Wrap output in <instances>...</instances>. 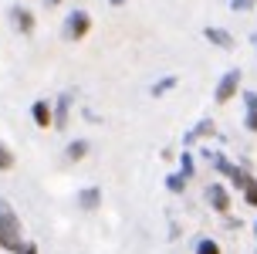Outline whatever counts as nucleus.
I'll return each instance as SVG.
<instances>
[{
  "mask_svg": "<svg viewBox=\"0 0 257 254\" xmlns=\"http://www.w3.org/2000/svg\"><path fill=\"white\" fill-rule=\"evenodd\" d=\"M24 227H21V217L7 200H0V251L7 254H21L24 247Z\"/></svg>",
  "mask_w": 257,
  "mask_h": 254,
  "instance_id": "nucleus-1",
  "label": "nucleus"
},
{
  "mask_svg": "<svg viewBox=\"0 0 257 254\" xmlns=\"http://www.w3.org/2000/svg\"><path fill=\"white\" fill-rule=\"evenodd\" d=\"M240 81H244V71L240 68H227L223 75H220L217 89H213V102L217 105H230L237 99V92H240Z\"/></svg>",
  "mask_w": 257,
  "mask_h": 254,
  "instance_id": "nucleus-2",
  "label": "nucleus"
},
{
  "mask_svg": "<svg viewBox=\"0 0 257 254\" xmlns=\"http://www.w3.org/2000/svg\"><path fill=\"white\" fill-rule=\"evenodd\" d=\"M91 31V14L88 11H71L61 24V38L64 41H85Z\"/></svg>",
  "mask_w": 257,
  "mask_h": 254,
  "instance_id": "nucleus-3",
  "label": "nucleus"
},
{
  "mask_svg": "<svg viewBox=\"0 0 257 254\" xmlns=\"http://www.w3.org/2000/svg\"><path fill=\"white\" fill-rule=\"evenodd\" d=\"M203 197H206V203H210V210H217L220 217L230 214L233 197H230V190H227V183H220V180H210V183H206V190H203Z\"/></svg>",
  "mask_w": 257,
  "mask_h": 254,
  "instance_id": "nucleus-4",
  "label": "nucleus"
},
{
  "mask_svg": "<svg viewBox=\"0 0 257 254\" xmlns=\"http://www.w3.org/2000/svg\"><path fill=\"white\" fill-rule=\"evenodd\" d=\"M7 21H11V27L17 31V34H34V27H38V21H34V14L27 11V7H21V4H14L11 11H7Z\"/></svg>",
  "mask_w": 257,
  "mask_h": 254,
  "instance_id": "nucleus-5",
  "label": "nucleus"
},
{
  "mask_svg": "<svg viewBox=\"0 0 257 254\" xmlns=\"http://www.w3.org/2000/svg\"><path fill=\"white\" fill-rule=\"evenodd\" d=\"M200 156H203L206 163H210V170H213L217 177H223V180L230 177V173H233V166H237V163H233V159H230V156H227L223 149H210V146H206V149H200Z\"/></svg>",
  "mask_w": 257,
  "mask_h": 254,
  "instance_id": "nucleus-6",
  "label": "nucleus"
},
{
  "mask_svg": "<svg viewBox=\"0 0 257 254\" xmlns=\"http://www.w3.org/2000/svg\"><path fill=\"white\" fill-rule=\"evenodd\" d=\"M31 119L38 129H54V102L51 99H34L31 102Z\"/></svg>",
  "mask_w": 257,
  "mask_h": 254,
  "instance_id": "nucleus-7",
  "label": "nucleus"
},
{
  "mask_svg": "<svg viewBox=\"0 0 257 254\" xmlns=\"http://www.w3.org/2000/svg\"><path fill=\"white\" fill-rule=\"evenodd\" d=\"M71 105H75V95L71 92H61L54 99V132H64L68 122H71Z\"/></svg>",
  "mask_w": 257,
  "mask_h": 254,
  "instance_id": "nucleus-8",
  "label": "nucleus"
},
{
  "mask_svg": "<svg viewBox=\"0 0 257 254\" xmlns=\"http://www.w3.org/2000/svg\"><path fill=\"white\" fill-rule=\"evenodd\" d=\"M75 203H78V210L95 214V210L102 207V187H81V190L75 193Z\"/></svg>",
  "mask_w": 257,
  "mask_h": 254,
  "instance_id": "nucleus-9",
  "label": "nucleus"
},
{
  "mask_svg": "<svg viewBox=\"0 0 257 254\" xmlns=\"http://www.w3.org/2000/svg\"><path fill=\"white\" fill-rule=\"evenodd\" d=\"M213 132H217V122H213V119H200V122H196V126H193L190 132L183 136V146L190 149V146H196L200 139H210Z\"/></svg>",
  "mask_w": 257,
  "mask_h": 254,
  "instance_id": "nucleus-10",
  "label": "nucleus"
},
{
  "mask_svg": "<svg viewBox=\"0 0 257 254\" xmlns=\"http://www.w3.org/2000/svg\"><path fill=\"white\" fill-rule=\"evenodd\" d=\"M203 38L213 44V48L220 51H233L237 48V41H233V34L227 31V27H203Z\"/></svg>",
  "mask_w": 257,
  "mask_h": 254,
  "instance_id": "nucleus-11",
  "label": "nucleus"
},
{
  "mask_svg": "<svg viewBox=\"0 0 257 254\" xmlns=\"http://www.w3.org/2000/svg\"><path fill=\"white\" fill-rule=\"evenodd\" d=\"M244 129L257 136V92H244Z\"/></svg>",
  "mask_w": 257,
  "mask_h": 254,
  "instance_id": "nucleus-12",
  "label": "nucleus"
},
{
  "mask_svg": "<svg viewBox=\"0 0 257 254\" xmlns=\"http://www.w3.org/2000/svg\"><path fill=\"white\" fill-rule=\"evenodd\" d=\"M88 152H91V142L78 136V139H71L68 146H64V159H68V163H81Z\"/></svg>",
  "mask_w": 257,
  "mask_h": 254,
  "instance_id": "nucleus-13",
  "label": "nucleus"
},
{
  "mask_svg": "<svg viewBox=\"0 0 257 254\" xmlns=\"http://www.w3.org/2000/svg\"><path fill=\"white\" fill-rule=\"evenodd\" d=\"M176 85H180V75H163L149 85V95H153V99H166L169 92H176Z\"/></svg>",
  "mask_w": 257,
  "mask_h": 254,
  "instance_id": "nucleus-14",
  "label": "nucleus"
},
{
  "mask_svg": "<svg viewBox=\"0 0 257 254\" xmlns=\"http://www.w3.org/2000/svg\"><path fill=\"white\" fill-rule=\"evenodd\" d=\"M250 180H254V173H250V170H247V166H233V173L230 177H227V183H230V187H237V190H244L247 183H250Z\"/></svg>",
  "mask_w": 257,
  "mask_h": 254,
  "instance_id": "nucleus-15",
  "label": "nucleus"
},
{
  "mask_svg": "<svg viewBox=\"0 0 257 254\" xmlns=\"http://www.w3.org/2000/svg\"><path fill=\"white\" fill-rule=\"evenodd\" d=\"M186 187H190V180L183 177L180 170H176V173H169V177H166V190H169V193H176V197H180V193H186Z\"/></svg>",
  "mask_w": 257,
  "mask_h": 254,
  "instance_id": "nucleus-16",
  "label": "nucleus"
},
{
  "mask_svg": "<svg viewBox=\"0 0 257 254\" xmlns=\"http://www.w3.org/2000/svg\"><path fill=\"white\" fill-rule=\"evenodd\" d=\"M180 173H183L186 180L196 177V156H193L190 149H183V152H180Z\"/></svg>",
  "mask_w": 257,
  "mask_h": 254,
  "instance_id": "nucleus-17",
  "label": "nucleus"
},
{
  "mask_svg": "<svg viewBox=\"0 0 257 254\" xmlns=\"http://www.w3.org/2000/svg\"><path fill=\"white\" fill-rule=\"evenodd\" d=\"M14 166H17V156H14V149L7 142L0 139V173H11Z\"/></svg>",
  "mask_w": 257,
  "mask_h": 254,
  "instance_id": "nucleus-18",
  "label": "nucleus"
},
{
  "mask_svg": "<svg viewBox=\"0 0 257 254\" xmlns=\"http://www.w3.org/2000/svg\"><path fill=\"white\" fill-rule=\"evenodd\" d=\"M193 254H223V251H220V241H217V237H200V241H196V247H193Z\"/></svg>",
  "mask_w": 257,
  "mask_h": 254,
  "instance_id": "nucleus-19",
  "label": "nucleus"
},
{
  "mask_svg": "<svg viewBox=\"0 0 257 254\" xmlns=\"http://www.w3.org/2000/svg\"><path fill=\"white\" fill-rule=\"evenodd\" d=\"M240 197H244V203L250 207V210H257V177L250 180V183H247L244 190H240Z\"/></svg>",
  "mask_w": 257,
  "mask_h": 254,
  "instance_id": "nucleus-20",
  "label": "nucleus"
},
{
  "mask_svg": "<svg viewBox=\"0 0 257 254\" xmlns=\"http://www.w3.org/2000/svg\"><path fill=\"white\" fill-rule=\"evenodd\" d=\"M230 7L237 14H247V11H254V7H257V0H230Z\"/></svg>",
  "mask_w": 257,
  "mask_h": 254,
  "instance_id": "nucleus-21",
  "label": "nucleus"
},
{
  "mask_svg": "<svg viewBox=\"0 0 257 254\" xmlns=\"http://www.w3.org/2000/svg\"><path fill=\"white\" fill-rule=\"evenodd\" d=\"M21 254H41V247L34 241H24V247H21Z\"/></svg>",
  "mask_w": 257,
  "mask_h": 254,
  "instance_id": "nucleus-22",
  "label": "nucleus"
},
{
  "mask_svg": "<svg viewBox=\"0 0 257 254\" xmlns=\"http://www.w3.org/2000/svg\"><path fill=\"white\" fill-rule=\"evenodd\" d=\"M223 224H227V227H230V230H233V227H240V220H237V217H230V214L223 217Z\"/></svg>",
  "mask_w": 257,
  "mask_h": 254,
  "instance_id": "nucleus-23",
  "label": "nucleus"
},
{
  "mask_svg": "<svg viewBox=\"0 0 257 254\" xmlns=\"http://www.w3.org/2000/svg\"><path fill=\"white\" fill-rule=\"evenodd\" d=\"M108 4H112V7H122V4H125V0H108Z\"/></svg>",
  "mask_w": 257,
  "mask_h": 254,
  "instance_id": "nucleus-24",
  "label": "nucleus"
},
{
  "mask_svg": "<svg viewBox=\"0 0 257 254\" xmlns=\"http://www.w3.org/2000/svg\"><path fill=\"white\" fill-rule=\"evenodd\" d=\"M44 4H48V7H58V4H61V0H44Z\"/></svg>",
  "mask_w": 257,
  "mask_h": 254,
  "instance_id": "nucleus-25",
  "label": "nucleus"
},
{
  "mask_svg": "<svg viewBox=\"0 0 257 254\" xmlns=\"http://www.w3.org/2000/svg\"><path fill=\"white\" fill-rule=\"evenodd\" d=\"M250 44H254V48H257V31H254V38H250Z\"/></svg>",
  "mask_w": 257,
  "mask_h": 254,
  "instance_id": "nucleus-26",
  "label": "nucleus"
},
{
  "mask_svg": "<svg viewBox=\"0 0 257 254\" xmlns=\"http://www.w3.org/2000/svg\"><path fill=\"white\" fill-rule=\"evenodd\" d=\"M250 230H254V237H257V220H254V227H250Z\"/></svg>",
  "mask_w": 257,
  "mask_h": 254,
  "instance_id": "nucleus-27",
  "label": "nucleus"
}]
</instances>
